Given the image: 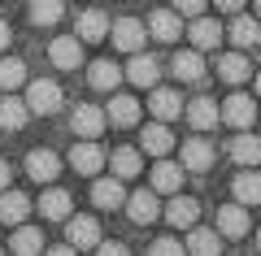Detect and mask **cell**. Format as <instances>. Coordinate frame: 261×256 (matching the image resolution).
Here are the masks:
<instances>
[{
	"mask_svg": "<svg viewBox=\"0 0 261 256\" xmlns=\"http://www.w3.org/2000/svg\"><path fill=\"white\" fill-rule=\"evenodd\" d=\"M61 87H57L53 78H39V82H31L27 87V109L31 113H39V118H53L57 109H61Z\"/></svg>",
	"mask_w": 261,
	"mask_h": 256,
	"instance_id": "1",
	"label": "cell"
},
{
	"mask_svg": "<svg viewBox=\"0 0 261 256\" xmlns=\"http://www.w3.org/2000/svg\"><path fill=\"white\" fill-rule=\"evenodd\" d=\"M109 39L118 52H140L144 39H148V26L140 18H118V22H109Z\"/></svg>",
	"mask_w": 261,
	"mask_h": 256,
	"instance_id": "2",
	"label": "cell"
},
{
	"mask_svg": "<svg viewBox=\"0 0 261 256\" xmlns=\"http://www.w3.org/2000/svg\"><path fill=\"white\" fill-rule=\"evenodd\" d=\"M183 118L192 122L196 135H209V130L222 122V109H218V100H209V96H196V100H183Z\"/></svg>",
	"mask_w": 261,
	"mask_h": 256,
	"instance_id": "3",
	"label": "cell"
},
{
	"mask_svg": "<svg viewBox=\"0 0 261 256\" xmlns=\"http://www.w3.org/2000/svg\"><path fill=\"white\" fill-rule=\"evenodd\" d=\"M218 109H222V122H226L231 130H248L252 122H257V100H252V96H244V92L226 96Z\"/></svg>",
	"mask_w": 261,
	"mask_h": 256,
	"instance_id": "4",
	"label": "cell"
},
{
	"mask_svg": "<svg viewBox=\"0 0 261 256\" xmlns=\"http://www.w3.org/2000/svg\"><path fill=\"white\" fill-rule=\"evenodd\" d=\"M105 148L96 144V139H83V144H74L70 148V165H74V174H83V178H96V169H105Z\"/></svg>",
	"mask_w": 261,
	"mask_h": 256,
	"instance_id": "5",
	"label": "cell"
},
{
	"mask_svg": "<svg viewBox=\"0 0 261 256\" xmlns=\"http://www.w3.org/2000/svg\"><path fill=\"white\" fill-rule=\"evenodd\" d=\"M122 78H130V87H157L161 61L148 52H130V65H122Z\"/></svg>",
	"mask_w": 261,
	"mask_h": 256,
	"instance_id": "6",
	"label": "cell"
},
{
	"mask_svg": "<svg viewBox=\"0 0 261 256\" xmlns=\"http://www.w3.org/2000/svg\"><path fill=\"white\" fill-rule=\"evenodd\" d=\"M48 61H53L57 70H79V65H83V39L79 35H57L53 44H48Z\"/></svg>",
	"mask_w": 261,
	"mask_h": 256,
	"instance_id": "7",
	"label": "cell"
},
{
	"mask_svg": "<svg viewBox=\"0 0 261 256\" xmlns=\"http://www.w3.org/2000/svg\"><path fill=\"white\" fill-rule=\"evenodd\" d=\"M161 217H166V226L187 230V226L200 221V200H192V195H174L170 204H161Z\"/></svg>",
	"mask_w": 261,
	"mask_h": 256,
	"instance_id": "8",
	"label": "cell"
},
{
	"mask_svg": "<svg viewBox=\"0 0 261 256\" xmlns=\"http://www.w3.org/2000/svg\"><path fill=\"white\" fill-rule=\"evenodd\" d=\"M70 126H74V135H83V139H100L105 126H109V118H105V109H96V104H74Z\"/></svg>",
	"mask_w": 261,
	"mask_h": 256,
	"instance_id": "9",
	"label": "cell"
},
{
	"mask_svg": "<svg viewBox=\"0 0 261 256\" xmlns=\"http://www.w3.org/2000/svg\"><path fill=\"white\" fill-rule=\"evenodd\" d=\"M214 144H209V139L205 135H192V139H187V144H183V161H178V165H183V169H192V174H205V169H214Z\"/></svg>",
	"mask_w": 261,
	"mask_h": 256,
	"instance_id": "10",
	"label": "cell"
},
{
	"mask_svg": "<svg viewBox=\"0 0 261 256\" xmlns=\"http://www.w3.org/2000/svg\"><path fill=\"white\" fill-rule=\"evenodd\" d=\"M252 230V221H248V209H244V204H222V209H218V235L222 239H244Z\"/></svg>",
	"mask_w": 261,
	"mask_h": 256,
	"instance_id": "11",
	"label": "cell"
},
{
	"mask_svg": "<svg viewBox=\"0 0 261 256\" xmlns=\"http://www.w3.org/2000/svg\"><path fill=\"white\" fill-rule=\"evenodd\" d=\"M148 178H152V191L157 195H174L178 187H183V165H174L170 156H157V165L148 169Z\"/></svg>",
	"mask_w": 261,
	"mask_h": 256,
	"instance_id": "12",
	"label": "cell"
},
{
	"mask_svg": "<svg viewBox=\"0 0 261 256\" xmlns=\"http://www.w3.org/2000/svg\"><path fill=\"white\" fill-rule=\"evenodd\" d=\"M70 226H65V243H74L79 252H92L96 243H100V226H96V217H74L70 213Z\"/></svg>",
	"mask_w": 261,
	"mask_h": 256,
	"instance_id": "13",
	"label": "cell"
},
{
	"mask_svg": "<svg viewBox=\"0 0 261 256\" xmlns=\"http://www.w3.org/2000/svg\"><path fill=\"white\" fill-rule=\"evenodd\" d=\"M35 209L44 213L48 221H65L70 213H74V195L65 191V187H53V183H48V191L39 195V204H35Z\"/></svg>",
	"mask_w": 261,
	"mask_h": 256,
	"instance_id": "14",
	"label": "cell"
},
{
	"mask_svg": "<svg viewBox=\"0 0 261 256\" xmlns=\"http://www.w3.org/2000/svg\"><path fill=\"white\" fill-rule=\"evenodd\" d=\"M187 35H192V48H200V52H209V48H218L222 44V22H214V18H205V13H196L192 18V26H183Z\"/></svg>",
	"mask_w": 261,
	"mask_h": 256,
	"instance_id": "15",
	"label": "cell"
},
{
	"mask_svg": "<svg viewBox=\"0 0 261 256\" xmlns=\"http://www.w3.org/2000/svg\"><path fill=\"white\" fill-rule=\"evenodd\" d=\"M231 195H235V204H261V174H257V165H240V174H235V183H231Z\"/></svg>",
	"mask_w": 261,
	"mask_h": 256,
	"instance_id": "16",
	"label": "cell"
},
{
	"mask_svg": "<svg viewBox=\"0 0 261 256\" xmlns=\"http://www.w3.org/2000/svg\"><path fill=\"white\" fill-rule=\"evenodd\" d=\"M57 174H61V156H57V152H48V148L27 152V178H35V183H53Z\"/></svg>",
	"mask_w": 261,
	"mask_h": 256,
	"instance_id": "17",
	"label": "cell"
},
{
	"mask_svg": "<svg viewBox=\"0 0 261 256\" xmlns=\"http://www.w3.org/2000/svg\"><path fill=\"white\" fill-rule=\"evenodd\" d=\"M126 209H130V221L135 226H152V221L161 217V200H157V191H130V200H126Z\"/></svg>",
	"mask_w": 261,
	"mask_h": 256,
	"instance_id": "18",
	"label": "cell"
},
{
	"mask_svg": "<svg viewBox=\"0 0 261 256\" xmlns=\"http://www.w3.org/2000/svg\"><path fill=\"white\" fill-rule=\"evenodd\" d=\"M144 26H148V35L157 39V44H174V39L183 35V22H178V9H157L148 22H144Z\"/></svg>",
	"mask_w": 261,
	"mask_h": 256,
	"instance_id": "19",
	"label": "cell"
},
{
	"mask_svg": "<svg viewBox=\"0 0 261 256\" xmlns=\"http://www.w3.org/2000/svg\"><path fill=\"white\" fill-rule=\"evenodd\" d=\"M183 247L192 256H222V235L218 230H205V226H187Z\"/></svg>",
	"mask_w": 261,
	"mask_h": 256,
	"instance_id": "20",
	"label": "cell"
},
{
	"mask_svg": "<svg viewBox=\"0 0 261 256\" xmlns=\"http://www.w3.org/2000/svg\"><path fill=\"white\" fill-rule=\"evenodd\" d=\"M74 31H79L83 44H100V39H109V13L83 9V13H79V22H74Z\"/></svg>",
	"mask_w": 261,
	"mask_h": 256,
	"instance_id": "21",
	"label": "cell"
},
{
	"mask_svg": "<svg viewBox=\"0 0 261 256\" xmlns=\"http://www.w3.org/2000/svg\"><path fill=\"white\" fill-rule=\"evenodd\" d=\"M92 204L96 209H122V204H126L122 178H92Z\"/></svg>",
	"mask_w": 261,
	"mask_h": 256,
	"instance_id": "22",
	"label": "cell"
},
{
	"mask_svg": "<svg viewBox=\"0 0 261 256\" xmlns=\"http://www.w3.org/2000/svg\"><path fill=\"white\" fill-rule=\"evenodd\" d=\"M222 35L231 39L235 48H252V44H261V22L257 18H244V13H231V26H226Z\"/></svg>",
	"mask_w": 261,
	"mask_h": 256,
	"instance_id": "23",
	"label": "cell"
},
{
	"mask_svg": "<svg viewBox=\"0 0 261 256\" xmlns=\"http://www.w3.org/2000/svg\"><path fill=\"white\" fill-rule=\"evenodd\" d=\"M148 109H152V118H157V122H174V118H183V96L170 92V87H152Z\"/></svg>",
	"mask_w": 261,
	"mask_h": 256,
	"instance_id": "24",
	"label": "cell"
},
{
	"mask_svg": "<svg viewBox=\"0 0 261 256\" xmlns=\"http://www.w3.org/2000/svg\"><path fill=\"white\" fill-rule=\"evenodd\" d=\"M218 78H222V82H231V87L248 82V78H252L248 56H244V52H226V56H218Z\"/></svg>",
	"mask_w": 261,
	"mask_h": 256,
	"instance_id": "25",
	"label": "cell"
},
{
	"mask_svg": "<svg viewBox=\"0 0 261 256\" xmlns=\"http://www.w3.org/2000/svg\"><path fill=\"white\" fill-rule=\"evenodd\" d=\"M9 252L13 256H44V230L18 221V230H13V239H9Z\"/></svg>",
	"mask_w": 261,
	"mask_h": 256,
	"instance_id": "26",
	"label": "cell"
},
{
	"mask_svg": "<svg viewBox=\"0 0 261 256\" xmlns=\"http://www.w3.org/2000/svg\"><path fill=\"white\" fill-rule=\"evenodd\" d=\"M113 169V178H135V174H144V156L135 152V148H118V152H109V161H105Z\"/></svg>",
	"mask_w": 261,
	"mask_h": 256,
	"instance_id": "27",
	"label": "cell"
},
{
	"mask_svg": "<svg viewBox=\"0 0 261 256\" xmlns=\"http://www.w3.org/2000/svg\"><path fill=\"white\" fill-rule=\"evenodd\" d=\"M231 156H235V165H261V135L235 130L231 135Z\"/></svg>",
	"mask_w": 261,
	"mask_h": 256,
	"instance_id": "28",
	"label": "cell"
},
{
	"mask_svg": "<svg viewBox=\"0 0 261 256\" xmlns=\"http://www.w3.org/2000/svg\"><path fill=\"white\" fill-rule=\"evenodd\" d=\"M170 70H174V78H183V82H200V78H205V61H200V48H187V52H174Z\"/></svg>",
	"mask_w": 261,
	"mask_h": 256,
	"instance_id": "29",
	"label": "cell"
},
{
	"mask_svg": "<svg viewBox=\"0 0 261 256\" xmlns=\"http://www.w3.org/2000/svg\"><path fill=\"white\" fill-rule=\"evenodd\" d=\"M31 213V200L22 191H13V187H5L0 191V221H9V226H18V221H27Z\"/></svg>",
	"mask_w": 261,
	"mask_h": 256,
	"instance_id": "30",
	"label": "cell"
},
{
	"mask_svg": "<svg viewBox=\"0 0 261 256\" xmlns=\"http://www.w3.org/2000/svg\"><path fill=\"white\" fill-rule=\"evenodd\" d=\"M87 82H92V92H118L122 65L118 61H96L92 70H87Z\"/></svg>",
	"mask_w": 261,
	"mask_h": 256,
	"instance_id": "31",
	"label": "cell"
},
{
	"mask_svg": "<svg viewBox=\"0 0 261 256\" xmlns=\"http://www.w3.org/2000/svg\"><path fill=\"white\" fill-rule=\"evenodd\" d=\"M144 152L152 156H170V148H174V135H170V122H152V126H144Z\"/></svg>",
	"mask_w": 261,
	"mask_h": 256,
	"instance_id": "32",
	"label": "cell"
},
{
	"mask_svg": "<svg viewBox=\"0 0 261 256\" xmlns=\"http://www.w3.org/2000/svg\"><path fill=\"white\" fill-rule=\"evenodd\" d=\"M27 100H18V96H0V130H22L27 126Z\"/></svg>",
	"mask_w": 261,
	"mask_h": 256,
	"instance_id": "33",
	"label": "cell"
},
{
	"mask_svg": "<svg viewBox=\"0 0 261 256\" xmlns=\"http://www.w3.org/2000/svg\"><path fill=\"white\" fill-rule=\"evenodd\" d=\"M105 118L113 122V126H135V122H140V100H130V96H113L109 100V109H105Z\"/></svg>",
	"mask_w": 261,
	"mask_h": 256,
	"instance_id": "34",
	"label": "cell"
},
{
	"mask_svg": "<svg viewBox=\"0 0 261 256\" xmlns=\"http://www.w3.org/2000/svg\"><path fill=\"white\" fill-rule=\"evenodd\" d=\"M61 9H65V0H31V22L35 26H57L61 22Z\"/></svg>",
	"mask_w": 261,
	"mask_h": 256,
	"instance_id": "35",
	"label": "cell"
},
{
	"mask_svg": "<svg viewBox=\"0 0 261 256\" xmlns=\"http://www.w3.org/2000/svg\"><path fill=\"white\" fill-rule=\"evenodd\" d=\"M22 82H27V61L5 56V61H0V92H13V87H22Z\"/></svg>",
	"mask_w": 261,
	"mask_h": 256,
	"instance_id": "36",
	"label": "cell"
},
{
	"mask_svg": "<svg viewBox=\"0 0 261 256\" xmlns=\"http://www.w3.org/2000/svg\"><path fill=\"white\" fill-rule=\"evenodd\" d=\"M148 256H187V247H183V239H152Z\"/></svg>",
	"mask_w": 261,
	"mask_h": 256,
	"instance_id": "37",
	"label": "cell"
},
{
	"mask_svg": "<svg viewBox=\"0 0 261 256\" xmlns=\"http://www.w3.org/2000/svg\"><path fill=\"white\" fill-rule=\"evenodd\" d=\"M92 252H96V256H130V247H126V243H118V239H100Z\"/></svg>",
	"mask_w": 261,
	"mask_h": 256,
	"instance_id": "38",
	"label": "cell"
},
{
	"mask_svg": "<svg viewBox=\"0 0 261 256\" xmlns=\"http://www.w3.org/2000/svg\"><path fill=\"white\" fill-rule=\"evenodd\" d=\"M205 5H209V0H174V9H178V13H187V18L205 13Z\"/></svg>",
	"mask_w": 261,
	"mask_h": 256,
	"instance_id": "39",
	"label": "cell"
},
{
	"mask_svg": "<svg viewBox=\"0 0 261 256\" xmlns=\"http://www.w3.org/2000/svg\"><path fill=\"white\" fill-rule=\"evenodd\" d=\"M44 256H79L74 243H57V247H44Z\"/></svg>",
	"mask_w": 261,
	"mask_h": 256,
	"instance_id": "40",
	"label": "cell"
},
{
	"mask_svg": "<svg viewBox=\"0 0 261 256\" xmlns=\"http://www.w3.org/2000/svg\"><path fill=\"white\" fill-rule=\"evenodd\" d=\"M9 183H13V165L5 161V156H0V191H5V187H9Z\"/></svg>",
	"mask_w": 261,
	"mask_h": 256,
	"instance_id": "41",
	"label": "cell"
},
{
	"mask_svg": "<svg viewBox=\"0 0 261 256\" xmlns=\"http://www.w3.org/2000/svg\"><path fill=\"white\" fill-rule=\"evenodd\" d=\"M214 5H218L222 13H240V9H244V0H214Z\"/></svg>",
	"mask_w": 261,
	"mask_h": 256,
	"instance_id": "42",
	"label": "cell"
},
{
	"mask_svg": "<svg viewBox=\"0 0 261 256\" xmlns=\"http://www.w3.org/2000/svg\"><path fill=\"white\" fill-rule=\"evenodd\" d=\"M9 39H13V31H9V22H0V52L9 48Z\"/></svg>",
	"mask_w": 261,
	"mask_h": 256,
	"instance_id": "43",
	"label": "cell"
},
{
	"mask_svg": "<svg viewBox=\"0 0 261 256\" xmlns=\"http://www.w3.org/2000/svg\"><path fill=\"white\" fill-rule=\"evenodd\" d=\"M252 82H257V96H261V70H257V74H252Z\"/></svg>",
	"mask_w": 261,
	"mask_h": 256,
	"instance_id": "44",
	"label": "cell"
},
{
	"mask_svg": "<svg viewBox=\"0 0 261 256\" xmlns=\"http://www.w3.org/2000/svg\"><path fill=\"white\" fill-rule=\"evenodd\" d=\"M257 22H261V0H257Z\"/></svg>",
	"mask_w": 261,
	"mask_h": 256,
	"instance_id": "45",
	"label": "cell"
},
{
	"mask_svg": "<svg viewBox=\"0 0 261 256\" xmlns=\"http://www.w3.org/2000/svg\"><path fill=\"white\" fill-rule=\"evenodd\" d=\"M257 247H261V226H257Z\"/></svg>",
	"mask_w": 261,
	"mask_h": 256,
	"instance_id": "46",
	"label": "cell"
},
{
	"mask_svg": "<svg viewBox=\"0 0 261 256\" xmlns=\"http://www.w3.org/2000/svg\"><path fill=\"white\" fill-rule=\"evenodd\" d=\"M0 256H5V247H0Z\"/></svg>",
	"mask_w": 261,
	"mask_h": 256,
	"instance_id": "47",
	"label": "cell"
},
{
	"mask_svg": "<svg viewBox=\"0 0 261 256\" xmlns=\"http://www.w3.org/2000/svg\"><path fill=\"white\" fill-rule=\"evenodd\" d=\"M257 122H261V118H257Z\"/></svg>",
	"mask_w": 261,
	"mask_h": 256,
	"instance_id": "48",
	"label": "cell"
}]
</instances>
